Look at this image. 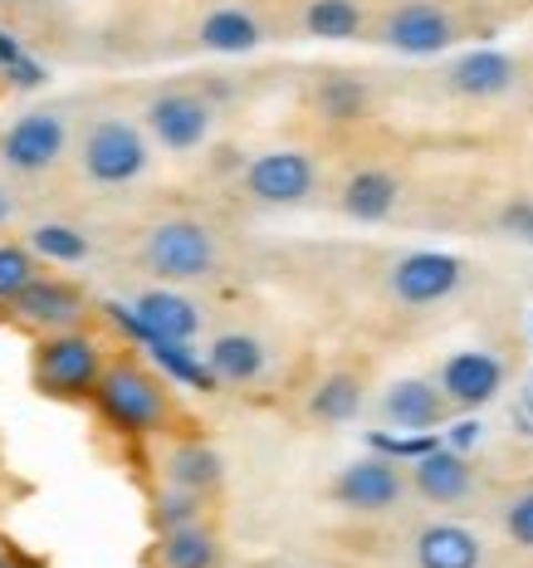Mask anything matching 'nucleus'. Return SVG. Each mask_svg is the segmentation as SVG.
Instances as JSON below:
<instances>
[{"label": "nucleus", "mask_w": 533, "mask_h": 568, "mask_svg": "<svg viewBox=\"0 0 533 568\" xmlns=\"http://www.w3.org/2000/svg\"><path fill=\"white\" fill-rule=\"evenodd\" d=\"M89 402L103 417V426H113V432L127 436V442H162V436H172L176 402H172L167 373L147 368L142 358H133V353L109 358V368H103Z\"/></svg>", "instance_id": "nucleus-1"}, {"label": "nucleus", "mask_w": 533, "mask_h": 568, "mask_svg": "<svg viewBox=\"0 0 533 568\" xmlns=\"http://www.w3.org/2000/svg\"><path fill=\"white\" fill-rule=\"evenodd\" d=\"M109 343L93 328H69V334L34 338L30 353V383L44 402H89L109 368Z\"/></svg>", "instance_id": "nucleus-2"}, {"label": "nucleus", "mask_w": 533, "mask_h": 568, "mask_svg": "<svg viewBox=\"0 0 533 568\" xmlns=\"http://www.w3.org/2000/svg\"><path fill=\"white\" fill-rule=\"evenodd\" d=\"M152 168V142L133 118L103 113L79 133V172L93 186H133L142 172Z\"/></svg>", "instance_id": "nucleus-3"}, {"label": "nucleus", "mask_w": 533, "mask_h": 568, "mask_svg": "<svg viewBox=\"0 0 533 568\" xmlns=\"http://www.w3.org/2000/svg\"><path fill=\"white\" fill-rule=\"evenodd\" d=\"M142 265L162 284H196V280L216 275L221 245H216V235H211V226H201V221L167 216L142 235Z\"/></svg>", "instance_id": "nucleus-4"}, {"label": "nucleus", "mask_w": 533, "mask_h": 568, "mask_svg": "<svg viewBox=\"0 0 533 568\" xmlns=\"http://www.w3.org/2000/svg\"><path fill=\"white\" fill-rule=\"evenodd\" d=\"M407 490H411L407 466L392 456H382V452H367L358 460H348V466L334 476V485H328L334 505H342L348 515H387L407 500Z\"/></svg>", "instance_id": "nucleus-5"}, {"label": "nucleus", "mask_w": 533, "mask_h": 568, "mask_svg": "<svg viewBox=\"0 0 533 568\" xmlns=\"http://www.w3.org/2000/svg\"><path fill=\"white\" fill-rule=\"evenodd\" d=\"M69 148V118L59 109H30L0 133V168L10 176H44Z\"/></svg>", "instance_id": "nucleus-6"}, {"label": "nucleus", "mask_w": 533, "mask_h": 568, "mask_svg": "<svg viewBox=\"0 0 533 568\" xmlns=\"http://www.w3.org/2000/svg\"><path fill=\"white\" fill-rule=\"evenodd\" d=\"M89 310L93 304H89L84 284L64 280V275H40L6 310V318L16 328H25V334L44 338V334H69V328H89Z\"/></svg>", "instance_id": "nucleus-7"}, {"label": "nucleus", "mask_w": 533, "mask_h": 568, "mask_svg": "<svg viewBox=\"0 0 533 568\" xmlns=\"http://www.w3.org/2000/svg\"><path fill=\"white\" fill-rule=\"evenodd\" d=\"M460 284H465V260L450 251H407L387 270V290H392V300L407 304V310L445 304Z\"/></svg>", "instance_id": "nucleus-8"}, {"label": "nucleus", "mask_w": 533, "mask_h": 568, "mask_svg": "<svg viewBox=\"0 0 533 568\" xmlns=\"http://www.w3.org/2000/svg\"><path fill=\"white\" fill-rule=\"evenodd\" d=\"M240 186L259 206H304L318 186V168L299 148H269L250 158V168L240 172Z\"/></svg>", "instance_id": "nucleus-9"}, {"label": "nucleus", "mask_w": 533, "mask_h": 568, "mask_svg": "<svg viewBox=\"0 0 533 568\" xmlns=\"http://www.w3.org/2000/svg\"><path fill=\"white\" fill-rule=\"evenodd\" d=\"M142 118H147V138L167 152H196L201 142L211 138V128H216V109H211V99L196 89L152 93Z\"/></svg>", "instance_id": "nucleus-10"}, {"label": "nucleus", "mask_w": 533, "mask_h": 568, "mask_svg": "<svg viewBox=\"0 0 533 568\" xmlns=\"http://www.w3.org/2000/svg\"><path fill=\"white\" fill-rule=\"evenodd\" d=\"M382 44L407 59H431L455 44V20L435 0H401L382 20Z\"/></svg>", "instance_id": "nucleus-11"}, {"label": "nucleus", "mask_w": 533, "mask_h": 568, "mask_svg": "<svg viewBox=\"0 0 533 568\" xmlns=\"http://www.w3.org/2000/svg\"><path fill=\"white\" fill-rule=\"evenodd\" d=\"M435 383L455 412H480L504 393V363L484 348H460L435 368Z\"/></svg>", "instance_id": "nucleus-12"}, {"label": "nucleus", "mask_w": 533, "mask_h": 568, "mask_svg": "<svg viewBox=\"0 0 533 568\" xmlns=\"http://www.w3.org/2000/svg\"><path fill=\"white\" fill-rule=\"evenodd\" d=\"M157 476H162V485H182V490L211 500L225 485V460L216 446L201 442V436H162Z\"/></svg>", "instance_id": "nucleus-13"}, {"label": "nucleus", "mask_w": 533, "mask_h": 568, "mask_svg": "<svg viewBox=\"0 0 533 568\" xmlns=\"http://www.w3.org/2000/svg\"><path fill=\"white\" fill-rule=\"evenodd\" d=\"M411 476V495H421L426 505H435V510H450V505H465L470 490H475V466H470L465 452H455V446H435V452H426L421 460H411L407 466Z\"/></svg>", "instance_id": "nucleus-14"}, {"label": "nucleus", "mask_w": 533, "mask_h": 568, "mask_svg": "<svg viewBox=\"0 0 533 568\" xmlns=\"http://www.w3.org/2000/svg\"><path fill=\"white\" fill-rule=\"evenodd\" d=\"M411 564L417 568H484L490 544L460 519H431L411 535Z\"/></svg>", "instance_id": "nucleus-15"}, {"label": "nucleus", "mask_w": 533, "mask_h": 568, "mask_svg": "<svg viewBox=\"0 0 533 568\" xmlns=\"http://www.w3.org/2000/svg\"><path fill=\"white\" fill-rule=\"evenodd\" d=\"M450 402L435 377H397L382 393V422L397 432H435L450 422Z\"/></svg>", "instance_id": "nucleus-16"}, {"label": "nucleus", "mask_w": 533, "mask_h": 568, "mask_svg": "<svg viewBox=\"0 0 533 568\" xmlns=\"http://www.w3.org/2000/svg\"><path fill=\"white\" fill-rule=\"evenodd\" d=\"M445 89L460 99H504L519 89V59H509L504 50H465L450 59Z\"/></svg>", "instance_id": "nucleus-17"}, {"label": "nucleus", "mask_w": 533, "mask_h": 568, "mask_svg": "<svg viewBox=\"0 0 533 568\" xmlns=\"http://www.w3.org/2000/svg\"><path fill=\"white\" fill-rule=\"evenodd\" d=\"M147 568H225V539L201 519L167 535H152Z\"/></svg>", "instance_id": "nucleus-18"}, {"label": "nucleus", "mask_w": 533, "mask_h": 568, "mask_svg": "<svg viewBox=\"0 0 533 568\" xmlns=\"http://www.w3.org/2000/svg\"><path fill=\"white\" fill-rule=\"evenodd\" d=\"M206 363L221 387H250L269 368V348L245 328H225V334L206 343Z\"/></svg>", "instance_id": "nucleus-19"}, {"label": "nucleus", "mask_w": 533, "mask_h": 568, "mask_svg": "<svg viewBox=\"0 0 533 568\" xmlns=\"http://www.w3.org/2000/svg\"><path fill=\"white\" fill-rule=\"evenodd\" d=\"M397 201H401L397 172H387V168H358L348 182H342L338 206H342V216L362 221V226H377V221H387L397 211Z\"/></svg>", "instance_id": "nucleus-20"}, {"label": "nucleus", "mask_w": 533, "mask_h": 568, "mask_svg": "<svg viewBox=\"0 0 533 568\" xmlns=\"http://www.w3.org/2000/svg\"><path fill=\"white\" fill-rule=\"evenodd\" d=\"M133 310L142 314V324L152 328V334L162 338H176V343H192L201 334V324H206V314L196 310L186 294H176L172 284H157V290H142L133 300Z\"/></svg>", "instance_id": "nucleus-21"}, {"label": "nucleus", "mask_w": 533, "mask_h": 568, "mask_svg": "<svg viewBox=\"0 0 533 568\" xmlns=\"http://www.w3.org/2000/svg\"><path fill=\"white\" fill-rule=\"evenodd\" d=\"M196 40H201V50H211V54H250V50H259L265 30H259V20L245 6H216L196 26Z\"/></svg>", "instance_id": "nucleus-22"}, {"label": "nucleus", "mask_w": 533, "mask_h": 568, "mask_svg": "<svg viewBox=\"0 0 533 568\" xmlns=\"http://www.w3.org/2000/svg\"><path fill=\"white\" fill-rule=\"evenodd\" d=\"M362 412V377L352 373H328L324 383L309 393V417L314 422H328V426H342Z\"/></svg>", "instance_id": "nucleus-23"}, {"label": "nucleus", "mask_w": 533, "mask_h": 568, "mask_svg": "<svg viewBox=\"0 0 533 568\" xmlns=\"http://www.w3.org/2000/svg\"><path fill=\"white\" fill-rule=\"evenodd\" d=\"M206 519V495H192L182 485H157L147 500V525L152 535H167V529H182V525H201Z\"/></svg>", "instance_id": "nucleus-24"}, {"label": "nucleus", "mask_w": 533, "mask_h": 568, "mask_svg": "<svg viewBox=\"0 0 533 568\" xmlns=\"http://www.w3.org/2000/svg\"><path fill=\"white\" fill-rule=\"evenodd\" d=\"M30 251L44 260V265H84L93 255L89 235L79 226H64V221H40L30 231Z\"/></svg>", "instance_id": "nucleus-25"}, {"label": "nucleus", "mask_w": 533, "mask_h": 568, "mask_svg": "<svg viewBox=\"0 0 533 568\" xmlns=\"http://www.w3.org/2000/svg\"><path fill=\"white\" fill-rule=\"evenodd\" d=\"M304 30H309L314 40H358L362 6L358 0H309V6H304Z\"/></svg>", "instance_id": "nucleus-26"}, {"label": "nucleus", "mask_w": 533, "mask_h": 568, "mask_svg": "<svg viewBox=\"0 0 533 568\" xmlns=\"http://www.w3.org/2000/svg\"><path fill=\"white\" fill-rule=\"evenodd\" d=\"M314 103L328 123H358L367 113V84L352 74H328V79H318Z\"/></svg>", "instance_id": "nucleus-27"}, {"label": "nucleus", "mask_w": 533, "mask_h": 568, "mask_svg": "<svg viewBox=\"0 0 533 568\" xmlns=\"http://www.w3.org/2000/svg\"><path fill=\"white\" fill-rule=\"evenodd\" d=\"M40 275L44 270L40 255L30 251V241H0V310H10Z\"/></svg>", "instance_id": "nucleus-28"}, {"label": "nucleus", "mask_w": 533, "mask_h": 568, "mask_svg": "<svg viewBox=\"0 0 533 568\" xmlns=\"http://www.w3.org/2000/svg\"><path fill=\"white\" fill-rule=\"evenodd\" d=\"M500 525H504V539L514 544V549H529L533 554V485L514 490L500 505Z\"/></svg>", "instance_id": "nucleus-29"}, {"label": "nucleus", "mask_w": 533, "mask_h": 568, "mask_svg": "<svg viewBox=\"0 0 533 568\" xmlns=\"http://www.w3.org/2000/svg\"><path fill=\"white\" fill-rule=\"evenodd\" d=\"M500 226L514 235V241H524L533 245V201L529 196H519V201H509V206L500 211Z\"/></svg>", "instance_id": "nucleus-30"}, {"label": "nucleus", "mask_w": 533, "mask_h": 568, "mask_svg": "<svg viewBox=\"0 0 533 568\" xmlns=\"http://www.w3.org/2000/svg\"><path fill=\"white\" fill-rule=\"evenodd\" d=\"M44 79H50V69H44V64H40V59H34V54H25V59H20L16 69H10L6 79H0V84L20 89V93H34V89H44Z\"/></svg>", "instance_id": "nucleus-31"}, {"label": "nucleus", "mask_w": 533, "mask_h": 568, "mask_svg": "<svg viewBox=\"0 0 533 568\" xmlns=\"http://www.w3.org/2000/svg\"><path fill=\"white\" fill-rule=\"evenodd\" d=\"M480 442H484V426L470 417V412H465L460 422H450V426H445V446H455V452H465V456H470Z\"/></svg>", "instance_id": "nucleus-32"}, {"label": "nucleus", "mask_w": 533, "mask_h": 568, "mask_svg": "<svg viewBox=\"0 0 533 568\" xmlns=\"http://www.w3.org/2000/svg\"><path fill=\"white\" fill-rule=\"evenodd\" d=\"M25 54H30V50H25V44H20V34L0 26V79H6L10 69H16V64H20V59H25Z\"/></svg>", "instance_id": "nucleus-33"}, {"label": "nucleus", "mask_w": 533, "mask_h": 568, "mask_svg": "<svg viewBox=\"0 0 533 568\" xmlns=\"http://www.w3.org/2000/svg\"><path fill=\"white\" fill-rule=\"evenodd\" d=\"M0 568H50V564L34 559V554H25V549H16V544H10V554L0 559Z\"/></svg>", "instance_id": "nucleus-34"}, {"label": "nucleus", "mask_w": 533, "mask_h": 568, "mask_svg": "<svg viewBox=\"0 0 533 568\" xmlns=\"http://www.w3.org/2000/svg\"><path fill=\"white\" fill-rule=\"evenodd\" d=\"M10 216H16V196H10V192H6V186H0V226H6V221H10Z\"/></svg>", "instance_id": "nucleus-35"}, {"label": "nucleus", "mask_w": 533, "mask_h": 568, "mask_svg": "<svg viewBox=\"0 0 533 568\" xmlns=\"http://www.w3.org/2000/svg\"><path fill=\"white\" fill-rule=\"evenodd\" d=\"M6 554H10V539H6V535H0V559H6Z\"/></svg>", "instance_id": "nucleus-36"}]
</instances>
